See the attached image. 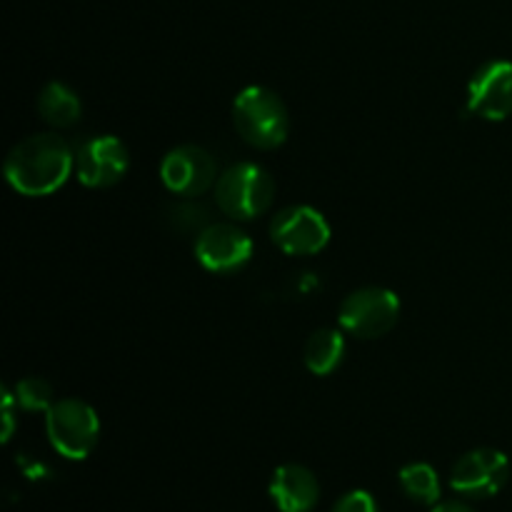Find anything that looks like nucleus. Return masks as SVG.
<instances>
[{
	"mask_svg": "<svg viewBox=\"0 0 512 512\" xmlns=\"http://www.w3.org/2000/svg\"><path fill=\"white\" fill-rule=\"evenodd\" d=\"M10 188L28 198H43L75 173V150L55 133L28 135L10 148L3 165Z\"/></svg>",
	"mask_w": 512,
	"mask_h": 512,
	"instance_id": "obj_1",
	"label": "nucleus"
},
{
	"mask_svg": "<svg viewBox=\"0 0 512 512\" xmlns=\"http://www.w3.org/2000/svg\"><path fill=\"white\" fill-rule=\"evenodd\" d=\"M233 125L240 138L258 150H275L288 140V108L265 85H248L233 100Z\"/></svg>",
	"mask_w": 512,
	"mask_h": 512,
	"instance_id": "obj_2",
	"label": "nucleus"
},
{
	"mask_svg": "<svg viewBox=\"0 0 512 512\" xmlns=\"http://www.w3.org/2000/svg\"><path fill=\"white\" fill-rule=\"evenodd\" d=\"M275 180L258 163H235L215 183V203L228 218L253 220L273 205Z\"/></svg>",
	"mask_w": 512,
	"mask_h": 512,
	"instance_id": "obj_3",
	"label": "nucleus"
},
{
	"mask_svg": "<svg viewBox=\"0 0 512 512\" xmlns=\"http://www.w3.org/2000/svg\"><path fill=\"white\" fill-rule=\"evenodd\" d=\"M45 430L55 453L68 460H85L98 445L100 420L85 400L63 398L45 413Z\"/></svg>",
	"mask_w": 512,
	"mask_h": 512,
	"instance_id": "obj_4",
	"label": "nucleus"
},
{
	"mask_svg": "<svg viewBox=\"0 0 512 512\" xmlns=\"http://www.w3.org/2000/svg\"><path fill=\"white\" fill-rule=\"evenodd\" d=\"M400 298L388 288L353 290L340 303L338 320L345 333L363 340H375L388 335L398 325Z\"/></svg>",
	"mask_w": 512,
	"mask_h": 512,
	"instance_id": "obj_5",
	"label": "nucleus"
},
{
	"mask_svg": "<svg viewBox=\"0 0 512 512\" xmlns=\"http://www.w3.org/2000/svg\"><path fill=\"white\" fill-rule=\"evenodd\" d=\"M330 223L310 205H288L270 223V238L288 255H315L328 248Z\"/></svg>",
	"mask_w": 512,
	"mask_h": 512,
	"instance_id": "obj_6",
	"label": "nucleus"
},
{
	"mask_svg": "<svg viewBox=\"0 0 512 512\" xmlns=\"http://www.w3.org/2000/svg\"><path fill=\"white\" fill-rule=\"evenodd\" d=\"M510 478L508 455L495 448H478L465 453L450 473V488L470 500L498 495Z\"/></svg>",
	"mask_w": 512,
	"mask_h": 512,
	"instance_id": "obj_7",
	"label": "nucleus"
},
{
	"mask_svg": "<svg viewBox=\"0 0 512 512\" xmlns=\"http://www.w3.org/2000/svg\"><path fill=\"white\" fill-rule=\"evenodd\" d=\"M218 163L200 145H178L160 163V180L180 198H198L218 183Z\"/></svg>",
	"mask_w": 512,
	"mask_h": 512,
	"instance_id": "obj_8",
	"label": "nucleus"
},
{
	"mask_svg": "<svg viewBox=\"0 0 512 512\" xmlns=\"http://www.w3.org/2000/svg\"><path fill=\"white\" fill-rule=\"evenodd\" d=\"M130 168V153L123 140L95 135L75 150V178L85 188H113Z\"/></svg>",
	"mask_w": 512,
	"mask_h": 512,
	"instance_id": "obj_9",
	"label": "nucleus"
},
{
	"mask_svg": "<svg viewBox=\"0 0 512 512\" xmlns=\"http://www.w3.org/2000/svg\"><path fill=\"white\" fill-rule=\"evenodd\" d=\"M195 258L210 273L233 275L253 258V240L233 223H210L195 238Z\"/></svg>",
	"mask_w": 512,
	"mask_h": 512,
	"instance_id": "obj_10",
	"label": "nucleus"
},
{
	"mask_svg": "<svg viewBox=\"0 0 512 512\" xmlns=\"http://www.w3.org/2000/svg\"><path fill=\"white\" fill-rule=\"evenodd\" d=\"M468 113L483 120H500L512 115V63L490 60L475 70L468 85Z\"/></svg>",
	"mask_w": 512,
	"mask_h": 512,
	"instance_id": "obj_11",
	"label": "nucleus"
},
{
	"mask_svg": "<svg viewBox=\"0 0 512 512\" xmlns=\"http://www.w3.org/2000/svg\"><path fill=\"white\" fill-rule=\"evenodd\" d=\"M270 498L280 512H310L318 505L320 485L303 465H280L270 480Z\"/></svg>",
	"mask_w": 512,
	"mask_h": 512,
	"instance_id": "obj_12",
	"label": "nucleus"
},
{
	"mask_svg": "<svg viewBox=\"0 0 512 512\" xmlns=\"http://www.w3.org/2000/svg\"><path fill=\"white\" fill-rule=\"evenodd\" d=\"M35 108H38L40 118L53 128H73L83 118V103H80L78 93L58 80L40 90Z\"/></svg>",
	"mask_w": 512,
	"mask_h": 512,
	"instance_id": "obj_13",
	"label": "nucleus"
},
{
	"mask_svg": "<svg viewBox=\"0 0 512 512\" xmlns=\"http://www.w3.org/2000/svg\"><path fill=\"white\" fill-rule=\"evenodd\" d=\"M345 358V338L340 335V330H315L313 335L308 338L303 350V360H305V368L310 370L313 375H325L335 373L340 368Z\"/></svg>",
	"mask_w": 512,
	"mask_h": 512,
	"instance_id": "obj_14",
	"label": "nucleus"
},
{
	"mask_svg": "<svg viewBox=\"0 0 512 512\" xmlns=\"http://www.w3.org/2000/svg\"><path fill=\"white\" fill-rule=\"evenodd\" d=\"M400 488L413 503L438 505L440 503V478L433 465L410 463L398 475Z\"/></svg>",
	"mask_w": 512,
	"mask_h": 512,
	"instance_id": "obj_15",
	"label": "nucleus"
},
{
	"mask_svg": "<svg viewBox=\"0 0 512 512\" xmlns=\"http://www.w3.org/2000/svg\"><path fill=\"white\" fill-rule=\"evenodd\" d=\"M15 395V403L18 408L28 410V413H48L50 408L55 405L53 398V388H50L48 380L43 378H23L13 390Z\"/></svg>",
	"mask_w": 512,
	"mask_h": 512,
	"instance_id": "obj_16",
	"label": "nucleus"
},
{
	"mask_svg": "<svg viewBox=\"0 0 512 512\" xmlns=\"http://www.w3.org/2000/svg\"><path fill=\"white\" fill-rule=\"evenodd\" d=\"M170 225L178 233L200 235L210 225V210L203 203H178L170 208Z\"/></svg>",
	"mask_w": 512,
	"mask_h": 512,
	"instance_id": "obj_17",
	"label": "nucleus"
},
{
	"mask_svg": "<svg viewBox=\"0 0 512 512\" xmlns=\"http://www.w3.org/2000/svg\"><path fill=\"white\" fill-rule=\"evenodd\" d=\"M333 512H378V503L368 490H353L335 503Z\"/></svg>",
	"mask_w": 512,
	"mask_h": 512,
	"instance_id": "obj_18",
	"label": "nucleus"
},
{
	"mask_svg": "<svg viewBox=\"0 0 512 512\" xmlns=\"http://www.w3.org/2000/svg\"><path fill=\"white\" fill-rule=\"evenodd\" d=\"M13 403H15V395L10 393L8 388H3V420H5L3 440L5 443H8L10 435H13Z\"/></svg>",
	"mask_w": 512,
	"mask_h": 512,
	"instance_id": "obj_19",
	"label": "nucleus"
},
{
	"mask_svg": "<svg viewBox=\"0 0 512 512\" xmlns=\"http://www.w3.org/2000/svg\"><path fill=\"white\" fill-rule=\"evenodd\" d=\"M433 512H475L470 505L465 503H458V500H448V503H440L435 505Z\"/></svg>",
	"mask_w": 512,
	"mask_h": 512,
	"instance_id": "obj_20",
	"label": "nucleus"
}]
</instances>
